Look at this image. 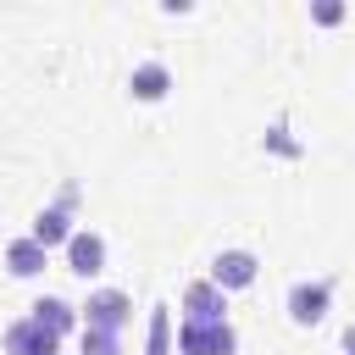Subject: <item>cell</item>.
<instances>
[{"label":"cell","instance_id":"cell-1","mask_svg":"<svg viewBox=\"0 0 355 355\" xmlns=\"http://www.w3.org/2000/svg\"><path fill=\"white\" fill-rule=\"evenodd\" d=\"M78 316H83V327L122 333V327L133 322V300H128L122 288H100V294H89V305H78Z\"/></svg>","mask_w":355,"mask_h":355},{"label":"cell","instance_id":"cell-2","mask_svg":"<svg viewBox=\"0 0 355 355\" xmlns=\"http://www.w3.org/2000/svg\"><path fill=\"white\" fill-rule=\"evenodd\" d=\"M233 327L227 322H183L178 327V355H233Z\"/></svg>","mask_w":355,"mask_h":355},{"label":"cell","instance_id":"cell-3","mask_svg":"<svg viewBox=\"0 0 355 355\" xmlns=\"http://www.w3.org/2000/svg\"><path fill=\"white\" fill-rule=\"evenodd\" d=\"M67 272H78V277H100L105 272V239L94 227H78L67 239Z\"/></svg>","mask_w":355,"mask_h":355},{"label":"cell","instance_id":"cell-4","mask_svg":"<svg viewBox=\"0 0 355 355\" xmlns=\"http://www.w3.org/2000/svg\"><path fill=\"white\" fill-rule=\"evenodd\" d=\"M183 322H227V294H222L211 277L189 283V288H183Z\"/></svg>","mask_w":355,"mask_h":355},{"label":"cell","instance_id":"cell-5","mask_svg":"<svg viewBox=\"0 0 355 355\" xmlns=\"http://www.w3.org/2000/svg\"><path fill=\"white\" fill-rule=\"evenodd\" d=\"M255 272H261V261H255L250 250H222V255L211 261V283H216L222 294H227V288H250Z\"/></svg>","mask_w":355,"mask_h":355},{"label":"cell","instance_id":"cell-6","mask_svg":"<svg viewBox=\"0 0 355 355\" xmlns=\"http://www.w3.org/2000/svg\"><path fill=\"white\" fill-rule=\"evenodd\" d=\"M55 349H61V338L44 333L33 316H22V322L6 327V355H55Z\"/></svg>","mask_w":355,"mask_h":355},{"label":"cell","instance_id":"cell-7","mask_svg":"<svg viewBox=\"0 0 355 355\" xmlns=\"http://www.w3.org/2000/svg\"><path fill=\"white\" fill-rule=\"evenodd\" d=\"M327 300H333V283H294L288 288V316L300 327H311V322L327 316Z\"/></svg>","mask_w":355,"mask_h":355},{"label":"cell","instance_id":"cell-8","mask_svg":"<svg viewBox=\"0 0 355 355\" xmlns=\"http://www.w3.org/2000/svg\"><path fill=\"white\" fill-rule=\"evenodd\" d=\"M72 233H78V227H72V211H67V205H50V211L33 216V233H28V239L50 250V244H67Z\"/></svg>","mask_w":355,"mask_h":355},{"label":"cell","instance_id":"cell-9","mask_svg":"<svg viewBox=\"0 0 355 355\" xmlns=\"http://www.w3.org/2000/svg\"><path fill=\"white\" fill-rule=\"evenodd\" d=\"M44 261H50V250L33 244V239H11V244H6V272H11V277H39Z\"/></svg>","mask_w":355,"mask_h":355},{"label":"cell","instance_id":"cell-10","mask_svg":"<svg viewBox=\"0 0 355 355\" xmlns=\"http://www.w3.org/2000/svg\"><path fill=\"white\" fill-rule=\"evenodd\" d=\"M128 89H133V100H161V94L172 89L166 61H139V67H133V78H128Z\"/></svg>","mask_w":355,"mask_h":355},{"label":"cell","instance_id":"cell-11","mask_svg":"<svg viewBox=\"0 0 355 355\" xmlns=\"http://www.w3.org/2000/svg\"><path fill=\"white\" fill-rule=\"evenodd\" d=\"M33 322L44 327V333H72L78 327V305H67V300H55V294H44V300H33Z\"/></svg>","mask_w":355,"mask_h":355},{"label":"cell","instance_id":"cell-12","mask_svg":"<svg viewBox=\"0 0 355 355\" xmlns=\"http://www.w3.org/2000/svg\"><path fill=\"white\" fill-rule=\"evenodd\" d=\"M83 355H122V338L105 327H83Z\"/></svg>","mask_w":355,"mask_h":355},{"label":"cell","instance_id":"cell-13","mask_svg":"<svg viewBox=\"0 0 355 355\" xmlns=\"http://www.w3.org/2000/svg\"><path fill=\"white\" fill-rule=\"evenodd\" d=\"M172 349V322H166V311H155L150 316V355H166Z\"/></svg>","mask_w":355,"mask_h":355},{"label":"cell","instance_id":"cell-14","mask_svg":"<svg viewBox=\"0 0 355 355\" xmlns=\"http://www.w3.org/2000/svg\"><path fill=\"white\" fill-rule=\"evenodd\" d=\"M311 17L333 28V22H344V6H338V0H316V6H311Z\"/></svg>","mask_w":355,"mask_h":355},{"label":"cell","instance_id":"cell-15","mask_svg":"<svg viewBox=\"0 0 355 355\" xmlns=\"http://www.w3.org/2000/svg\"><path fill=\"white\" fill-rule=\"evenodd\" d=\"M344 355H355V322L344 327Z\"/></svg>","mask_w":355,"mask_h":355}]
</instances>
